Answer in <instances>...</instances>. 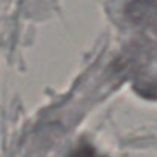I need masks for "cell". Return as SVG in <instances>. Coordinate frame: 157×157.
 Returning <instances> with one entry per match:
<instances>
[{"label":"cell","instance_id":"obj_1","mask_svg":"<svg viewBox=\"0 0 157 157\" xmlns=\"http://www.w3.org/2000/svg\"><path fill=\"white\" fill-rule=\"evenodd\" d=\"M74 157H97V155H96V152L93 151L91 146H82L74 154Z\"/></svg>","mask_w":157,"mask_h":157}]
</instances>
